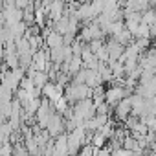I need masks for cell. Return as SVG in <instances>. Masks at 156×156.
Instances as JSON below:
<instances>
[{"label":"cell","instance_id":"cell-1","mask_svg":"<svg viewBox=\"0 0 156 156\" xmlns=\"http://www.w3.org/2000/svg\"><path fill=\"white\" fill-rule=\"evenodd\" d=\"M114 112H116V116L119 118V119H127V116L130 114V99L129 98H125V99H121L116 107H114Z\"/></svg>","mask_w":156,"mask_h":156}]
</instances>
